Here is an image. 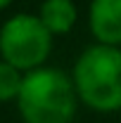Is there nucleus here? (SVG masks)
Segmentation results:
<instances>
[{
	"label": "nucleus",
	"mask_w": 121,
	"mask_h": 123,
	"mask_svg": "<svg viewBox=\"0 0 121 123\" xmlns=\"http://www.w3.org/2000/svg\"><path fill=\"white\" fill-rule=\"evenodd\" d=\"M24 78L19 76V69H14L7 62H0V102H10L19 97Z\"/></svg>",
	"instance_id": "6"
},
{
	"label": "nucleus",
	"mask_w": 121,
	"mask_h": 123,
	"mask_svg": "<svg viewBox=\"0 0 121 123\" xmlns=\"http://www.w3.org/2000/svg\"><path fill=\"white\" fill-rule=\"evenodd\" d=\"M78 97L97 111L121 109V50L112 45L88 47L74 66Z\"/></svg>",
	"instance_id": "2"
},
{
	"label": "nucleus",
	"mask_w": 121,
	"mask_h": 123,
	"mask_svg": "<svg viewBox=\"0 0 121 123\" xmlns=\"http://www.w3.org/2000/svg\"><path fill=\"white\" fill-rule=\"evenodd\" d=\"M90 31L100 45H121V0H93Z\"/></svg>",
	"instance_id": "4"
},
{
	"label": "nucleus",
	"mask_w": 121,
	"mask_h": 123,
	"mask_svg": "<svg viewBox=\"0 0 121 123\" xmlns=\"http://www.w3.org/2000/svg\"><path fill=\"white\" fill-rule=\"evenodd\" d=\"M26 123H69L76 109L71 80L60 69H33L17 97Z\"/></svg>",
	"instance_id": "1"
},
{
	"label": "nucleus",
	"mask_w": 121,
	"mask_h": 123,
	"mask_svg": "<svg viewBox=\"0 0 121 123\" xmlns=\"http://www.w3.org/2000/svg\"><path fill=\"white\" fill-rule=\"evenodd\" d=\"M50 31L40 17L14 14L0 29V52L2 59L14 69H38L50 55Z\"/></svg>",
	"instance_id": "3"
},
{
	"label": "nucleus",
	"mask_w": 121,
	"mask_h": 123,
	"mask_svg": "<svg viewBox=\"0 0 121 123\" xmlns=\"http://www.w3.org/2000/svg\"><path fill=\"white\" fill-rule=\"evenodd\" d=\"M40 21L50 33H67L76 21V7L71 0H45L40 7Z\"/></svg>",
	"instance_id": "5"
},
{
	"label": "nucleus",
	"mask_w": 121,
	"mask_h": 123,
	"mask_svg": "<svg viewBox=\"0 0 121 123\" xmlns=\"http://www.w3.org/2000/svg\"><path fill=\"white\" fill-rule=\"evenodd\" d=\"M10 2H12V0H0V10H5V7H7Z\"/></svg>",
	"instance_id": "7"
}]
</instances>
